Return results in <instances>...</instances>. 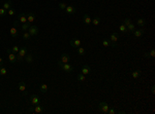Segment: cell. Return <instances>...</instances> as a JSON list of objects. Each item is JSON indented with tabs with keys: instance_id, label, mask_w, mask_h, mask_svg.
Instances as JSON below:
<instances>
[{
	"instance_id": "cell-26",
	"label": "cell",
	"mask_w": 155,
	"mask_h": 114,
	"mask_svg": "<svg viewBox=\"0 0 155 114\" xmlns=\"http://www.w3.org/2000/svg\"><path fill=\"white\" fill-rule=\"evenodd\" d=\"M119 31L121 33H125V34H128V30H127V27L125 25H123V24H121V25L119 26Z\"/></svg>"
},
{
	"instance_id": "cell-16",
	"label": "cell",
	"mask_w": 155,
	"mask_h": 114,
	"mask_svg": "<svg viewBox=\"0 0 155 114\" xmlns=\"http://www.w3.org/2000/svg\"><path fill=\"white\" fill-rule=\"evenodd\" d=\"M34 21H35V15L33 12H29L27 13V22L29 24H32Z\"/></svg>"
},
{
	"instance_id": "cell-21",
	"label": "cell",
	"mask_w": 155,
	"mask_h": 114,
	"mask_svg": "<svg viewBox=\"0 0 155 114\" xmlns=\"http://www.w3.org/2000/svg\"><path fill=\"white\" fill-rule=\"evenodd\" d=\"M24 60H25V62H26V63L30 64V63H32V62H33L34 58H33V56H32V54H27L26 56H25V58H24Z\"/></svg>"
},
{
	"instance_id": "cell-5",
	"label": "cell",
	"mask_w": 155,
	"mask_h": 114,
	"mask_svg": "<svg viewBox=\"0 0 155 114\" xmlns=\"http://www.w3.org/2000/svg\"><path fill=\"white\" fill-rule=\"evenodd\" d=\"M30 112H33L34 114H39L43 111V106H41L40 104H36L33 106V108H30Z\"/></svg>"
},
{
	"instance_id": "cell-35",
	"label": "cell",
	"mask_w": 155,
	"mask_h": 114,
	"mask_svg": "<svg viewBox=\"0 0 155 114\" xmlns=\"http://www.w3.org/2000/svg\"><path fill=\"white\" fill-rule=\"evenodd\" d=\"M15 13H16V9L15 8H9L8 10H7V15L8 16H13V15H15Z\"/></svg>"
},
{
	"instance_id": "cell-17",
	"label": "cell",
	"mask_w": 155,
	"mask_h": 114,
	"mask_svg": "<svg viewBox=\"0 0 155 114\" xmlns=\"http://www.w3.org/2000/svg\"><path fill=\"white\" fill-rule=\"evenodd\" d=\"M132 33H133V35L136 36V38H139V37H142V36L144 35V34H145V31H144V29H139V30L136 29Z\"/></svg>"
},
{
	"instance_id": "cell-9",
	"label": "cell",
	"mask_w": 155,
	"mask_h": 114,
	"mask_svg": "<svg viewBox=\"0 0 155 114\" xmlns=\"http://www.w3.org/2000/svg\"><path fill=\"white\" fill-rule=\"evenodd\" d=\"M9 34L12 35V37L13 38H17L19 36V30H18V27L17 26H12V28L9 29Z\"/></svg>"
},
{
	"instance_id": "cell-2",
	"label": "cell",
	"mask_w": 155,
	"mask_h": 114,
	"mask_svg": "<svg viewBox=\"0 0 155 114\" xmlns=\"http://www.w3.org/2000/svg\"><path fill=\"white\" fill-rule=\"evenodd\" d=\"M27 51H28V48H27L26 46L21 47L19 49V51H18V54H17V60L18 61H23L24 58H25V56L27 54Z\"/></svg>"
},
{
	"instance_id": "cell-42",
	"label": "cell",
	"mask_w": 155,
	"mask_h": 114,
	"mask_svg": "<svg viewBox=\"0 0 155 114\" xmlns=\"http://www.w3.org/2000/svg\"><path fill=\"white\" fill-rule=\"evenodd\" d=\"M3 65V60H2V58L0 57V66H2Z\"/></svg>"
},
{
	"instance_id": "cell-34",
	"label": "cell",
	"mask_w": 155,
	"mask_h": 114,
	"mask_svg": "<svg viewBox=\"0 0 155 114\" xmlns=\"http://www.w3.org/2000/svg\"><path fill=\"white\" fill-rule=\"evenodd\" d=\"M130 23H131V20H130V19H128V18L124 19V20H123V22H122V24H123V25H125L126 27L128 26V25H129Z\"/></svg>"
},
{
	"instance_id": "cell-7",
	"label": "cell",
	"mask_w": 155,
	"mask_h": 114,
	"mask_svg": "<svg viewBox=\"0 0 155 114\" xmlns=\"http://www.w3.org/2000/svg\"><path fill=\"white\" fill-rule=\"evenodd\" d=\"M28 33L30 34L31 36H36L37 34L39 33V30H38V28H37L36 26H34V25H30L29 29H28Z\"/></svg>"
},
{
	"instance_id": "cell-39",
	"label": "cell",
	"mask_w": 155,
	"mask_h": 114,
	"mask_svg": "<svg viewBox=\"0 0 155 114\" xmlns=\"http://www.w3.org/2000/svg\"><path fill=\"white\" fill-rule=\"evenodd\" d=\"M149 54H150V57L151 58H154L155 57V50H154V48H152V49L149 51Z\"/></svg>"
},
{
	"instance_id": "cell-1",
	"label": "cell",
	"mask_w": 155,
	"mask_h": 114,
	"mask_svg": "<svg viewBox=\"0 0 155 114\" xmlns=\"http://www.w3.org/2000/svg\"><path fill=\"white\" fill-rule=\"evenodd\" d=\"M57 65H58V67H59L61 70H63L64 72H66V73H71L72 72V66L70 64H68V63H62V62L59 60L57 62Z\"/></svg>"
},
{
	"instance_id": "cell-37",
	"label": "cell",
	"mask_w": 155,
	"mask_h": 114,
	"mask_svg": "<svg viewBox=\"0 0 155 114\" xmlns=\"http://www.w3.org/2000/svg\"><path fill=\"white\" fill-rule=\"evenodd\" d=\"M58 6H59V8L60 9H62V10H65V8H66V4H65V3L64 2H60L59 3V4H58Z\"/></svg>"
},
{
	"instance_id": "cell-14",
	"label": "cell",
	"mask_w": 155,
	"mask_h": 114,
	"mask_svg": "<svg viewBox=\"0 0 155 114\" xmlns=\"http://www.w3.org/2000/svg\"><path fill=\"white\" fill-rule=\"evenodd\" d=\"M91 21H92V19H91V16H89L88 13H85V15L83 16V22H84L85 25H90Z\"/></svg>"
},
{
	"instance_id": "cell-3",
	"label": "cell",
	"mask_w": 155,
	"mask_h": 114,
	"mask_svg": "<svg viewBox=\"0 0 155 114\" xmlns=\"http://www.w3.org/2000/svg\"><path fill=\"white\" fill-rule=\"evenodd\" d=\"M110 41H111V43H112V47L118 46V44H117V41H118V33L113 32L111 35H110Z\"/></svg>"
},
{
	"instance_id": "cell-23",
	"label": "cell",
	"mask_w": 155,
	"mask_h": 114,
	"mask_svg": "<svg viewBox=\"0 0 155 114\" xmlns=\"http://www.w3.org/2000/svg\"><path fill=\"white\" fill-rule=\"evenodd\" d=\"M136 25L139 26V27H142V28H143V27L146 25V20H145V19H142V18H141V19H137V20H136Z\"/></svg>"
},
{
	"instance_id": "cell-18",
	"label": "cell",
	"mask_w": 155,
	"mask_h": 114,
	"mask_svg": "<svg viewBox=\"0 0 155 114\" xmlns=\"http://www.w3.org/2000/svg\"><path fill=\"white\" fill-rule=\"evenodd\" d=\"M141 74H142V71L140 70V69H137V70H134V71H132L131 72V77L133 78V79H137L141 76Z\"/></svg>"
},
{
	"instance_id": "cell-27",
	"label": "cell",
	"mask_w": 155,
	"mask_h": 114,
	"mask_svg": "<svg viewBox=\"0 0 155 114\" xmlns=\"http://www.w3.org/2000/svg\"><path fill=\"white\" fill-rule=\"evenodd\" d=\"M77 79L79 81H81V82H84V81H86V75H84L83 73L78 74L77 75Z\"/></svg>"
},
{
	"instance_id": "cell-19",
	"label": "cell",
	"mask_w": 155,
	"mask_h": 114,
	"mask_svg": "<svg viewBox=\"0 0 155 114\" xmlns=\"http://www.w3.org/2000/svg\"><path fill=\"white\" fill-rule=\"evenodd\" d=\"M81 73H83L84 75H88L90 73V67H89L88 65H84L81 69Z\"/></svg>"
},
{
	"instance_id": "cell-20",
	"label": "cell",
	"mask_w": 155,
	"mask_h": 114,
	"mask_svg": "<svg viewBox=\"0 0 155 114\" xmlns=\"http://www.w3.org/2000/svg\"><path fill=\"white\" fill-rule=\"evenodd\" d=\"M3 8H4L5 10H8L9 8H12V0H7V1H5L4 3H3V6H2Z\"/></svg>"
},
{
	"instance_id": "cell-11",
	"label": "cell",
	"mask_w": 155,
	"mask_h": 114,
	"mask_svg": "<svg viewBox=\"0 0 155 114\" xmlns=\"http://www.w3.org/2000/svg\"><path fill=\"white\" fill-rule=\"evenodd\" d=\"M65 11H66L67 15H74L75 11H77V8L74 7V6H72V5H67L66 6V8H65Z\"/></svg>"
},
{
	"instance_id": "cell-4",
	"label": "cell",
	"mask_w": 155,
	"mask_h": 114,
	"mask_svg": "<svg viewBox=\"0 0 155 114\" xmlns=\"http://www.w3.org/2000/svg\"><path fill=\"white\" fill-rule=\"evenodd\" d=\"M6 54H8V61L10 62L12 64H16L17 63V54H13L12 50H10V48H8V49H6Z\"/></svg>"
},
{
	"instance_id": "cell-8",
	"label": "cell",
	"mask_w": 155,
	"mask_h": 114,
	"mask_svg": "<svg viewBox=\"0 0 155 114\" xmlns=\"http://www.w3.org/2000/svg\"><path fill=\"white\" fill-rule=\"evenodd\" d=\"M81 43H82V41L80 39H78V38H72L69 41V44L74 48H78L79 46H81Z\"/></svg>"
},
{
	"instance_id": "cell-10",
	"label": "cell",
	"mask_w": 155,
	"mask_h": 114,
	"mask_svg": "<svg viewBox=\"0 0 155 114\" xmlns=\"http://www.w3.org/2000/svg\"><path fill=\"white\" fill-rule=\"evenodd\" d=\"M39 102H40V100H39V97L37 95H32L30 97V103L33 106L36 105V104H39Z\"/></svg>"
},
{
	"instance_id": "cell-32",
	"label": "cell",
	"mask_w": 155,
	"mask_h": 114,
	"mask_svg": "<svg viewBox=\"0 0 155 114\" xmlns=\"http://www.w3.org/2000/svg\"><path fill=\"white\" fill-rule=\"evenodd\" d=\"M22 36H23V38H24L25 40H29L30 38H31V35L28 33V31H24V33H23Z\"/></svg>"
},
{
	"instance_id": "cell-13",
	"label": "cell",
	"mask_w": 155,
	"mask_h": 114,
	"mask_svg": "<svg viewBox=\"0 0 155 114\" xmlns=\"http://www.w3.org/2000/svg\"><path fill=\"white\" fill-rule=\"evenodd\" d=\"M18 21L21 24L27 23V15L26 13H20V15L18 16Z\"/></svg>"
},
{
	"instance_id": "cell-15",
	"label": "cell",
	"mask_w": 155,
	"mask_h": 114,
	"mask_svg": "<svg viewBox=\"0 0 155 114\" xmlns=\"http://www.w3.org/2000/svg\"><path fill=\"white\" fill-rule=\"evenodd\" d=\"M60 61L62 62V63H68V62L70 61L69 54H62L61 56H60Z\"/></svg>"
},
{
	"instance_id": "cell-40",
	"label": "cell",
	"mask_w": 155,
	"mask_h": 114,
	"mask_svg": "<svg viewBox=\"0 0 155 114\" xmlns=\"http://www.w3.org/2000/svg\"><path fill=\"white\" fill-rule=\"evenodd\" d=\"M144 57L146 58V59H149V58H151V57H150V54H149V51H147V53H145V54H144Z\"/></svg>"
},
{
	"instance_id": "cell-6",
	"label": "cell",
	"mask_w": 155,
	"mask_h": 114,
	"mask_svg": "<svg viewBox=\"0 0 155 114\" xmlns=\"http://www.w3.org/2000/svg\"><path fill=\"white\" fill-rule=\"evenodd\" d=\"M110 109V106L108 105V103L105 102H100L99 103V110H100V112L103 113V114H106Z\"/></svg>"
},
{
	"instance_id": "cell-38",
	"label": "cell",
	"mask_w": 155,
	"mask_h": 114,
	"mask_svg": "<svg viewBox=\"0 0 155 114\" xmlns=\"http://www.w3.org/2000/svg\"><path fill=\"white\" fill-rule=\"evenodd\" d=\"M108 113L109 114H115V113H117V111L114 108H110L109 109V111H108Z\"/></svg>"
},
{
	"instance_id": "cell-36",
	"label": "cell",
	"mask_w": 155,
	"mask_h": 114,
	"mask_svg": "<svg viewBox=\"0 0 155 114\" xmlns=\"http://www.w3.org/2000/svg\"><path fill=\"white\" fill-rule=\"evenodd\" d=\"M19 49H20V48H19L18 46H17V45H13V46H12V48H10V50H12V51L13 54H18V51H19Z\"/></svg>"
},
{
	"instance_id": "cell-30",
	"label": "cell",
	"mask_w": 155,
	"mask_h": 114,
	"mask_svg": "<svg viewBox=\"0 0 155 114\" xmlns=\"http://www.w3.org/2000/svg\"><path fill=\"white\" fill-rule=\"evenodd\" d=\"M77 53L80 54V56H84L85 53H86V50H85V48L84 47H81V46H79L77 48Z\"/></svg>"
},
{
	"instance_id": "cell-25",
	"label": "cell",
	"mask_w": 155,
	"mask_h": 114,
	"mask_svg": "<svg viewBox=\"0 0 155 114\" xmlns=\"http://www.w3.org/2000/svg\"><path fill=\"white\" fill-rule=\"evenodd\" d=\"M101 42H102V45L105 46V47L112 46V43H111V41H110V39H106V38H103Z\"/></svg>"
},
{
	"instance_id": "cell-41",
	"label": "cell",
	"mask_w": 155,
	"mask_h": 114,
	"mask_svg": "<svg viewBox=\"0 0 155 114\" xmlns=\"http://www.w3.org/2000/svg\"><path fill=\"white\" fill-rule=\"evenodd\" d=\"M151 92H152V94L155 92V86L154 85H152V87H151Z\"/></svg>"
},
{
	"instance_id": "cell-29",
	"label": "cell",
	"mask_w": 155,
	"mask_h": 114,
	"mask_svg": "<svg viewBox=\"0 0 155 114\" xmlns=\"http://www.w3.org/2000/svg\"><path fill=\"white\" fill-rule=\"evenodd\" d=\"M127 30H128V33H131L136 30V25L133 23H130L128 26H127Z\"/></svg>"
},
{
	"instance_id": "cell-22",
	"label": "cell",
	"mask_w": 155,
	"mask_h": 114,
	"mask_svg": "<svg viewBox=\"0 0 155 114\" xmlns=\"http://www.w3.org/2000/svg\"><path fill=\"white\" fill-rule=\"evenodd\" d=\"M99 23H100V18H99V16H94L91 21V24L93 26H98Z\"/></svg>"
},
{
	"instance_id": "cell-31",
	"label": "cell",
	"mask_w": 155,
	"mask_h": 114,
	"mask_svg": "<svg viewBox=\"0 0 155 114\" xmlns=\"http://www.w3.org/2000/svg\"><path fill=\"white\" fill-rule=\"evenodd\" d=\"M30 25H31V24H29L28 22L25 23V24H22V26H21V29H22L23 31H28Z\"/></svg>"
},
{
	"instance_id": "cell-12",
	"label": "cell",
	"mask_w": 155,
	"mask_h": 114,
	"mask_svg": "<svg viewBox=\"0 0 155 114\" xmlns=\"http://www.w3.org/2000/svg\"><path fill=\"white\" fill-rule=\"evenodd\" d=\"M19 91L22 92L23 95H27V92H26V83L24 81H20L19 82Z\"/></svg>"
},
{
	"instance_id": "cell-33",
	"label": "cell",
	"mask_w": 155,
	"mask_h": 114,
	"mask_svg": "<svg viewBox=\"0 0 155 114\" xmlns=\"http://www.w3.org/2000/svg\"><path fill=\"white\" fill-rule=\"evenodd\" d=\"M7 16V10H5L4 8H0V16Z\"/></svg>"
},
{
	"instance_id": "cell-24",
	"label": "cell",
	"mask_w": 155,
	"mask_h": 114,
	"mask_svg": "<svg viewBox=\"0 0 155 114\" xmlns=\"http://www.w3.org/2000/svg\"><path fill=\"white\" fill-rule=\"evenodd\" d=\"M39 89L43 94H46V92H48V89H49V86H48V84H46V83H43V84H40Z\"/></svg>"
},
{
	"instance_id": "cell-43",
	"label": "cell",
	"mask_w": 155,
	"mask_h": 114,
	"mask_svg": "<svg viewBox=\"0 0 155 114\" xmlns=\"http://www.w3.org/2000/svg\"><path fill=\"white\" fill-rule=\"evenodd\" d=\"M117 113H118V114H123V113H125V111H118Z\"/></svg>"
},
{
	"instance_id": "cell-28",
	"label": "cell",
	"mask_w": 155,
	"mask_h": 114,
	"mask_svg": "<svg viewBox=\"0 0 155 114\" xmlns=\"http://www.w3.org/2000/svg\"><path fill=\"white\" fill-rule=\"evenodd\" d=\"M6 74H7V69H6L4 66H0V75L1 76H5Z\"/></svg>"
}]
</instances>
